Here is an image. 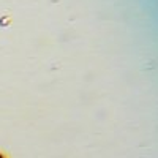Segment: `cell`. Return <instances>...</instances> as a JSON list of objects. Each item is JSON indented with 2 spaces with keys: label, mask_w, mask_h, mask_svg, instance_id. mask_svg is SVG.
I'll use <instances>...</instances> for the list:
<instances>
[{
  "label": "cell",
  "mask_w": 158,
  "mask_h": 158,
  "mask_svg": "<svg viewBox=\"0 0 158 158\" xmlns=\"http://www.w3.org/2000/svg\"><path fill=\"white\" fill-rule=\"evenodd\" d=\"M0 158H5V155H3V153H0Z\"/></svg>",
  "instance_id": "6da1fadb"
}]
</instances>
